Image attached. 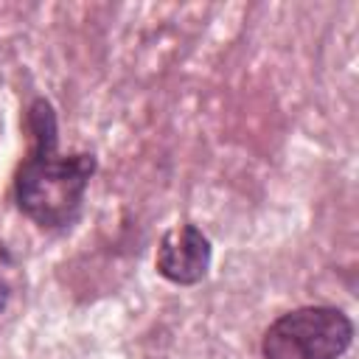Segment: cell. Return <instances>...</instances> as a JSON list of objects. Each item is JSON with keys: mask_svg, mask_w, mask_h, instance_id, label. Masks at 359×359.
<instances>
[{"mask_svg": "<svg viewBox=\"0 0 359 359\" xmlns=\"http://www.w3.org/2000/svg\"><path fill=\"white\" fill-rule=\"evenodd\" d=\"M28 129L34 135V146L17 168V208L39 227H67L81 213L84 191L90 185V177L95 174V157L59 151L56 115L45 98H36L31 104Z\"/></svg>", "mask_w": 359, "mask_h": 359, "instance_id": "cell-1", "label": "cell"}, {"mask_svg": "<svg viewBox=\"0 0 359 359\" xmlns=\"http://www.w3.org/2000/svg\"><path fill=\"white\" fill-rule=\"evenodd\" d=\"M8 297H11V289H8V283L0 278V311L8 306Z\"/></svg>", "mask_w": 359, "mask_h": 359, "instance_id": "cell-4", "label": "cell"}, {"mask_svg": "<svg viewBox=\"0 0 359 359\" xmlns=\"http://www.w3.org/2000/svg\"><path fill=\"white\" fill-rule=\"evenodd\" d=\"M353 323L337 306H300L280 314L261 337L264 359H342Z\"/></svg>", "mask_w": 359, "mask_h": 359, "instance_id": "cell-2", "label": "cell"}, {"mask_svg": "<svg viewBox=\"0 0 359 359\" xmlns=\"http://www.w3.org/2000/svg\"><path fill=\"white\" fill-rule=\"evenodd\" d=\"M210 258H213L210 238L196 224L185 222L163 233L157 244L154 266L165 280L177 286H194L208 275Z\"/></svg>", "mask_w": 359, "mask_h": 359, "instance_id": "cell-3", "label": "cell"}]
</instances>
